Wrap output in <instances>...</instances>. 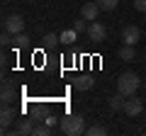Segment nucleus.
I'll use <instances>...</instances> for the list:
<instances>
[{"label":"nucleus","instance_id":"obj_6","mask_svg":"<svg viewBox=\"0 0 146 136\" xmlns=\"http://www.w3.org/2000/svg\"><path fill=\"white\" fill-rule=\"evenodd\" d=\"M17 119H20V117H17V110H12L10 105H3V112H0V124H3V134H7V131H10V124H15Z\"/></svg>","mask_w":146,"mask_h":136},{"label":"nucleus","instance_id":"obj_20","mask_svg":"<svg viewBox=\"0 0 146 136\" xmlns=\"http://www.w3.org/2000/svg\"><path fill=\"white\" fill-rule=\"evenodd\" d=\"M29 114H32V117H34V119H36V121H42V119H44V117H46V110H44V107H42V105H36V107H32V112H29Z\"/></svg>","mask_w":146,"mask_h":136},{"label":"nucleus","instance_id":"obj_5","mask_svg":"<svg viewBox=\"0 0 146 136\" xmlns=\"http://www.w3.org/2000/svg\"><path fill=\"white\" fill-rule=\"evenodd\" d=\"M85 34H88L90 42L100 44V42H105V39H107V27L100 24V22L95 20V22H90V24H88V32H85Z\"/></svg>","mask_w":146,"mask_h":136},{"label":"nucleus","instance_id":"obj_3","mask_svg":"<svg viewBox=\"0 0 146 136\" xmlns=\"http://www.w3.org/2000/svg\"><path fill=\"white\" fill-rule=\"evenodd\" d=\"M34 124H36V119L34 117H22V119H17L15 121V129L12 131H7V134H17V136H32L34 134Z\"/></svg>","mask_w":146,"mask_h":136},{"label":"nucleus","instance_id":"obj_1","mask_svg":"<svg viewBox=\"0 0 146 136\" xmlns=\"http://www.w3.org/2000/svg\"><path fill=\"white\" fill-rule=\"evenodd\" d=\"M61 131L66 136H80V134H85V119H83V114H66L61 119Z\"/></svg>","mask_w":146,"mask_h":136},{"label":"nucleus","instance_id":"obj_10","mask_svg":"<svg viewBox=\"0 0 146 136\" xmlns=\"http://www.w3.org/2000/svg\"><path fill=\"white\" fill-rule=\"evenodd\" d=\"M95 85V78L90 73H78L76 78H73V88L80 90V92H85V90H90Z\"/></svg>","mask_w":146,"mask_h":136},{"label":"nucleus","instance_id":"obj_21","mask_svg":"<svg viewBox=\"0 0 146 136\" xmlns=\"http://www.w3.org/2000/svg\"><path fill=\"white\" fill-rule=\"evenodd\" d=\"M85 22H88L85 17H80V20H76V22H73V29L78 32V34H80V32H88V24H85Z\"/></svg>","mask_w":146,"mask_h":136},{"label":"nucleus","instance_id":"obj_7","mask_svg":"<svg viewBox=\"0 0 146 136\" xmlns=\"http://www.w3.org/2000/svg\"><path fill=\"white\" fill-rule=\"evenodd\" d=\"M17 92H20V90H17L15 85H12V80H3V90H0V102H3V105H12V102L17 100Z\"/></svg>","mask_w":146,"mask_h":136},{"label":"nucleus","instance_id":"obj_15","mask_svg":"<svg viewBox=\"0 0 146 136\" xmlns=\"http://www.w3.org/2000/svg\"><path fill=\"white\" fill-rule=\"evenodd\" d=\"M54 134V126H49V124H34V134L32 136H51Z\"/></svg>","mask_w":146,"mask_h":136},{"label":"nucleus","instance_id":"obj_8","mask_svg":"<svg viewBox=\"0 0 146 136\" xmlns=\"http://www.w3.org/2000/svg\"><path fill=\"white\" fill-rule=\"evenodd\" d=\"M122 112H127L129 117H139L141 112H144V102H141L136 95H129V97H127V102H124V110H122Z\"/></svg>","mask_w":146,"mask_h":136},{"label":"nucleus","instance_id":"obj_2","mask_svg":"<svg viewBox=\"0 0 146 136\" xmlns=\"http://www.w3.org/2000/svg\"><path fill=\"white\" fill-rule=\"evenodd\" d=\"M139 85H141L139 75L131 73V71H127V73H122L119 78H117V92H122L124 97H129V95H136Z\"/></svg>","mask_w":146,"mask_h":136},{"label":"nucleus","instance_id":"obj_13","mask_svg":"<svg viewBox=\"0 0 146 136\" xmlns=\"http://www.w3.org/2000/svg\"><path fill=\"white\" fill-rule=\"evenodd\" d=\"M29 42H32V39L27 37L25 32H20V34L12 37V46H15V49H27V46H29Z\"/></svg>","mask_w":146,"mask_h":136},{"label":"nucleus","instance_id":"obj_19","mask_svg":"<svg viewBox=\"0 0 146 136\" xmlns=\"http://www.w3.org/2000/svg\"><path fill=\"white\" fill-rule=\"evenodd\" d=\"M85 134H88V136H105V134H107V129H105L102 124H93L90 129H85Z\"/></svg>","mask_w":146,"mask_h":136},{"label":"nucleus","instance_id":"obj_23","mask_svg":"<svg viewBox=\"0 0 146 136\" xmlns=\"http://www.w3.org/2000/svg\"><path fill=\"white\" fill-rule=\"evenodd\" d=\"M44 124H49V126H54V124H56V117H54V114H49V112H46V117H44Z\"/></svg>","mask_w":146,"mask_h":136},{"label":"nucleus","instance_id":"obj_9","mask_svg":"<svg viewBox=\"0 0 146 136\" xmlns=\"http://www.w3.org/2000/svg\"><path fill=\"white\" fill-rule=\"evenodd\" d=\"M141 39V29L136 24H127L124 29H122V42L124 44H131V46H136V42Z\"/></svg>","mask_w":146,"mask_h":136},{"label":"nucleus","instance_id":"obj_11","mask_svg":"<svg viewBox=\"0 0 146 136\" xmlns=\"http://www.w3.org/2000/svg\"><path fill=\"white\" fill-rule=\"evenodd\" d=\"M100 12H102V10H100V5H98V3H85V5L80 7V17H85L88 22H95Z\"/></svg>","mask_w":146,"mask_h":136},{"label":"nucleus","instance_id":"obj_18","mask_svg":"<svg viewBox=\"0 0 146 136\" xmlns=\"http://www.w3.org/2000/svg\"><path fill=\"white\" fill-rule=\"evenodd\" d=\"M42 42H44V46H46V49H51L54 44H61V37H58V34H54V32H49V34H44Z\"/></svg>","mask_w":146,"mask_h":136},{"label":"nucleus","instance_id":"obj_12","mask_svg":"<svg viewBox=\"0 0 146 136\" xmlns=\"http://www.w3.org/2000/svg\"><path fill=\"white\" fill-rule=\"evenodd\" d=\"M124 102H127V97H124L122 92L112 95V97L107 100V105H110V110H112V112H117V110H124Z\"/></svg>","mask_w":146,"mask_h":136},{"label":"nucleus","instance_id":"obj_16","mask_svg":"<svg viewBox=\"0 0 146 136\" xmlns=\"http://www.w3.org/2000/svg\"><path fill=\"white\" fill-rule=\"evenodd\" d=\"M134 56L136 53H134V46H131V44H124V46L119 49V58L122 61H134Z\"/></svg>","mask_w":146,"mask_h":136},{"label":"nucleus","instance_id":"obj_22","mask_svg":"<svg viewBox=\"0 0 146 136\" xmlns=\"http://www.w3.org/2000/svg\"><path fill=\"white\" fill-rule=\"evenodd\" d=\"M134 10H139V12H146V0H134Z\"/></svg>","mask_w":146,"mask_h":136},{"label":"nucleus","instance_id":"obj_4","mask_svg":"<svg viewBox=\"0 0 146 136\" xmlns=\"http://www.w3.org/2000/svg\"><path fill=\"white\" fill-rule=\"evenodd\" d=\"M3 29L10 32L12 37L20 34V32H25V17H22V15H7L5 22H3Z\"/></svg>","mask_w":146,"mask_h":136},{"label":"nucleus","instance_id":"obj_17","mask_svg":"<svg viewBox=\"0 0 146 136\" xmlns=\"http://www.w3.org/2000/svg\"><path fill=\"white\" fill-rule=\"evenodd\" d=\"M95 3L100 5V10H102V12H112L117 5H119V0H95Z\"/></svg>","mask_w":146,"mask_h":136},{"label":"nucleus","instance_id":"obj_14","mask_svg":"<svg viewBox=\"0 0 146 136\" xmlns=\"http://www.w3.org/2000/svg\"><path fill=\"white\" fill-rule=\"evenodd\" d=\"M58 37H61V44H66V46H71L73 42H76V39H78V32L73 29H66V32H61V34H58Z\"/></svg>","mask_w":146,"mask_h":136}]
</instances>
